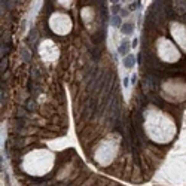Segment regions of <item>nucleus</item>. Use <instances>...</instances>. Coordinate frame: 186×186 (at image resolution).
<instances>
[{
	"mask_svg": "<svg viewBox=\"0 0 186 186\" xmlns=\"http://www.w3.org/2000/svg\"><path fill=\"white\" fill-rule=\"evenodd\" d=\"M130 48H131V43L128 42L127 39H124V40H122V43L119 45L118 51H119V54H121V55H125V57H127V55H130V54H128Z\"/></svg>",
	"mask_w": 186,
	"mask_h": 186,
	"instance_id": "f257e3e1",
	"label": "nucleus"
},
{
	"mask_svg": "<svg viewBox=\"0 0 186 186\" xmlns=\"http://www.w3.org/2000/svg\"><path fill=\"white\" fill-rule=\"evenodd\" d=\"M134 64H135V57L133 54H130V55H127V57L124 58V66L127 68H133Z\"/></svg>",
	"mask_w": 186,
	"mask_h": 186,
	"instance_id": "f03ea898",
	"label": "nucleus"
},
{
	"mask_svg": "<svg viewBox=\"0 0 186 186\" xmlns=\"http://www.w3.org/2000/svg\"><path fill=\"white\" fill-rule=\"evenodd\" d=\"M121 31L124 34H131L133 31H134V24H131V23H127V24H124V26L121 27Z\"/></svg>",
	"mask_w": 186,
	"mask_h": 186,
	"instance_id": "7ed1b4c3",
	"label": "nucleus"
},
{
	"mask_svg": "<svg viewBox=\"0 0 186 186\" xmlns=\"http://www.w3.org/2000/svg\"><path fill=\"white\" fill-rule=\"evenodd\" d=\"M110 24L113 27H121V15H113L110 18Z\"/></svg>",
	"mask_w": 186,
	"mask_h": 186,
	"instance_id": "20e7f679",
	"label": "nucleus"
},
{
	"mask_svg": "<svg viewBox=\"0 0 186 186\" xmlns=\"http://www.w3.org/2000/svg\"><path fill=\"white\" fill-rule=\"evenodd\" d=\"M137 8H138V3H137V2H135V3H133V5L130 6V9H131V10H134V9H137Z\"/></svg>",
	"mask_w": 186,
	"mask_h": 186,
	"instance_id": "39448f33",
	"label": "nucleus"
},
{
	"mask_svg": "<svg viewBox=\"0 0 186 186\" xmlns=\"http://www.w3.org/2000/svg\"><path fill=\"white\" fill-rule=\"evenodd\" d=\"M137 45H138V40H137V39H134V40L131 42V46H133V48H135Z\"/></svg>",
	"mask_w": 186,
	"mask_h": 186,
	"instance_id": "423d86ee",
	"label": "nucleus"
},
{
	"mask_svg": "<svg viewBox=\"0 0 186 186\" xmlns=\"http://www.w3.org/2000/svg\"><path fill=\"white\" fill-rule=\"evenodd\" d=\"M135 81H137V75H133V76H131V84L134 85V84H135Z\"/></svg>",
	"mask_w": 186,
	"mask_h": 186,
	"instance_id": "0eeeda50",
	"label": "nucleus"
},
{
	"mask_svg": "<svg viewBox=\"0 0 186 186\" xmlns=\"http://www.w3.org/2000/svg\"><path fill=\"white\" fill-rule=\"evenodd\" d=\"M119 10V5H115V6H113V12H118Z\"/></svg>",
	"mask_w": 186,
	"mask_h": 186,
	"instance_id": "6e6552de",
	"label": "nucleus"
},
{
	"mask_svg": "<svg viewBox=\"0 0 186 186\" xmlns=\"http://www.w3.org/2000/svg\"><path fill=\"white\" fill-rule=\"evenodd\" d=\"M128 84H130V81H128V77H125V79H124V85L128 86Z\"/></svg>",
	"mask_w": 186,
	"mask_h": 186,
	"instance_id": "1a4fd4ad",
	"label": "nucleus"
},
{
	"mask_svg": "<svg viewBox=\"0 0 186 186\" xmlns=\"http://www.w3.org/2000/svg\"><path fill=\"white\" fill-rule=\"evenodd\" d=\"M182 21H183V24H186V14L182 15Z\"/></svg>",
	"mask_w": 186,
	"mask_h": 186,
	"instance_id": "9d476101",
	"label": "nucleus"
},
{
	"mask_svg": "<svg viewBox=\"0 0 186 186\" xmlns=\"http://www.w3.org/2000/svg\"><path fill=\"white\" fill-rule=\"evenodd\" d=\"M127 14H128L127 10H121V15H122V17H127Z\"/></svg>",
	"mask_w": 186,
	"mask_h": 186,
	"instance_id": "9b49d317",
	"label": "nucleus"
}]
</instances>
